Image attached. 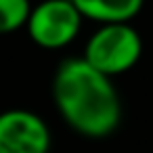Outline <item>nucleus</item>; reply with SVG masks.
<instances>
[{"label":"nucleus","instance_id":"7ed1b4c3","mask_svg":"<svg viewBox=\"0 0 153 153\" xmlns=\"http://www.w3.org/2000/svg\"><path fill=\"white\" fill-rule=\"evenodd\" d=\"M30 38L42 48H63L80 34L82 15L71 0H42L25 23Z\"/></svg>","mask_w":153,"mask_h":153},{"label":"nucleus","instance_id":"f257e3e1","mask_svg":"<svg viewBox=\"0 0 153 153\" xmlns=\"http://www.w3.org/2000/svg\"><path fill=\"white\" fill-rule=\"evenodd\" d=\"M53 99L65 124L86 138H105L122 120V101L111 82L82 57L61 61L53 78Z\"/></svg>","mask_w":153,"mask_h":153},{"label":"nucleus","instance_id":"39448f33","mask_svg":"<svg viewBox=\"0 0 153 153\" xmlns=\"http://www.w3.org/2000/svg\"><path fill=\"white\" fill-rule=\"evenodd\" d=\"M82 19L109 23H130L143 9L145 0H71Z\"/></svg>","mask_w":153,"mask_h":153},{"label":"nucleus","instance_id":"423d86ee","mask_svg":"<svg viewBox=\"0 0 153 153\" xmlns=\"http://www.w3.org/2000/svg\"><path fill=\"white\" fill-rule=\"evenodd\" d=\"M30 0H0V36L13 34L30 19Z\"/></svg>","mask_w":153,"mask_h":153},{"label":"nucleus","instance_id":"20e7f679","mask_svg":"<svg viewBox=\"0 0 153 153\" xmlns=\"http://www.w3.org/2000/svg\"><path fill=\"white\" fill-rule=\"evenodd\" d=\"M51 130L46 122L27 109L0 113V153H48Z\"/></svg>","mask_w":153,"mask_h":153},{"label":"nucleus","instance_id":"f03ea898","mask_svg":"<svg viewBox=\"0 0 153 153\" xmlns=\"http://www.w3.org/2000/svg\"><path fill=\"white\" fill-rule=\"evenodd\" d=\"M143 55L140 34L130 23L101 25L86 42L82 59L107 78L132 69Z\"/></svg>","mask_w":153,"mask_h":153}]
</instances>
